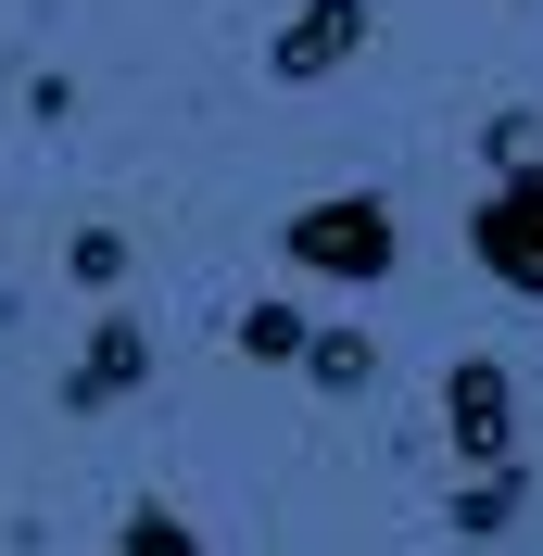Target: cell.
Returning <instances> with one entry per match:
<instances>
[{"mask_svg":"<svg viewBox=\"0 0 543 556\" xmlns=\"http://www.w3.org/2000/svg\"><path fill=\"white\" fill-rule=\"evenodd\" d=\"M468 241L506 291H543V165H506V190L468 215Z\"/></svg>","mask_w":543,"mask_h":556,"instance_id":"7a4b0ae2","label":"cell"},{"mask_svg":"<svg viewBox=\"0 0 543 556\" xmlns=\"http://www.w3.org/2000/svg\"><path fill=\"white\" fill-rule=\"evenodd\" d=\"M291 266H316V278H379V266H392V215H379V190L304 203V215H291Z\"/></svg>","mask_w":543,"mask_h":556,"instance_id":"6da1fadb","label":"cell"},{"mask_svg":"<svg viewBox=\"0 0 543 556\" xmlns=\"http://www.w3.org/2000/svg\"><path fill=\"white\" fill-rule=\"evenodd\" d=\"M304 367H316V392H367L379 380V354L354 342V329H304Z\"/></svg>","mask_w":543,"mask_h":556,"instance_id":"8992f818","label":"cell"},{"mask_svg":"<svg viewBox=\"0 0 543 556\" xmlns=\"http://www.w3.org/2000/svg\"><path fill=\"white\" fill-rule=\"evenodd\" d=\"M240 354H304V316H291V304H253V316H240Z\"/></svg>","mask_w":543,"mask_h":556,"instance_id":"52a82bcc","label":"cell"},{"mask_svg":"<svg viewBox=\"0 0 543 556\" xmlns=\"http://www.w3.org/2000/svg\"><path fill=\"white\" fill-rule=\"evenodd\" d=\"M442 430H455V455L506 468V443H518V392H506V367H455V380H442Z\"/></svg>","mask_w":543,"mask_h":556,"instance_id":"277c9868","label":"cell"},{"mask_svg":"<svg viewBox=\"0 0 543 556\" xmlns=\"http://www.w3.org/2000/svg\"><path fill=\"white\" fill-rule=\"evenodd\" d=\"M139 354H152V342H139L127 316H114L102 342H89V367H76V380H64V417H89V405H114V392L139 380Z\"/></svg>","mask_w":543,"mask_h":556,"instance_id":"5b68a950","label":"cell"},{"mask_svg":"<svg viewBox=\"0 0 543 556\" xmlns=\"http://www.w3.org/2000/svg\"><path fill=\"white\" fill-rule=\"evenodd\" d=\"M127 556H203V544H190V519H165V506H139V519H127Z\"/></svg>","mask_w":543,"mask_h":556,"instance_id":"9c48e42d","label":"cell"},{"mask_svg":"<svg viewBox=\"0 0 543 556\" xmlns=\"http://www.w3.org/2000/svg\"><path fill=\"white\" fill-rule=\"evenodd\" d=\"M341 51H367V0H304V13L278 26L266 76H278V89H304V76H329Z\"/></svg>","mask_w":543,"mask_h":556,"instance_id":"3957f363","label":"cell"},{"mask_svg":"<svg viewBox=\"0 0 543 556\" xmlns=\"http://www.w3.org/2000/svg\"><path fill=\"white\" fill-rule=\"evenodd\" d=\"M455 519H468V531H506L518 519V468H480V493L455 506Z\"/></svg>","mask_w":543,"mask_h":556,"instance_id":"ba28073f","label":"cell"}]
</instances>
